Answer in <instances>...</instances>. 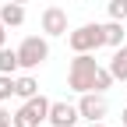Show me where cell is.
I'll use <instances>...</instances> for the list:
<instances>
[{"instance_id":"8","label":"cell","mask_w":127,"mask_h":127,"mask_svg":"<svg viewBox=\"0 0 127 127\" xmlns=\"http://www.w3.org/2000/svg\"><path fill=\"white\" fill-rule=\"evenodd\" d=\"M0 21H4L7 28H18L25 21V4H14V0H7L4 7H0Z\"/></svg>"},{"instance_id":"17","label":"cell","mask_w":127,"mask_h":127,"mask_svg":"<svg viewBox=\"0 0 127 127\" xmlns=\"http://www.w3.org/2000/svg\"><path fill=\"white\" fill-rule=\"evenodd\" d=\"M88 127H106V124L102 120H88Z\"/></svg>"},{"instance_id":"14","label":"cell","mask_w":127,"mask_h":127,"mask_svg":"<svg viewBox=\"0 0 127 127\" xmlns=\"http://www.w3.org/2000/svg\"><path fill=\"white\" fill-rule=\"evenodd\" d=\"M109 18H117V21H124L127 18V0H109Z\"/></svg>"},{"instance_id":"10","label":"cell","mask_w":127,"mask_h":127,"mask_svg":"<svg viewBox=\"0 0 127 127\" xmlns=\"http://www.w3.org/2000/svg\"><path fill=\"white\" fill-rule=\"evenodd\" d=\"M109 71H113L117 81H127V46H117L113 57H109Z\"/></svg>"},{"instance_id":"11","label":"cell","mask_w":127,"mask_h":127,"mask_svg":"<svg viewBox=\"0 0 127 127\" xmlns=\"http://www.w3.org/2000/svg\"><path fill=\"white\" fill-rule=\"evenodd\" d=\"M14 95H18V99H32V95H39V85H35V78H28V74L14 78Z\"/></svg>"},{"instance_id":"9","label":"cell","mask_w":127,"mask_h":127,"mask_svg":"<svg viewBox=\"0 0 127 127\" xmlns=\"http://www.w3.org/2000/svg\"><path fill=\"white\" fill-rule=\"evenodd\" d=\"M102 39H106V46H124V21H117V18H109L106 25H102Z\"/></svg>"},{"instance_id":"15","label":"cell","mask_w":127,"mask_h":127,"mask_svg":"<svg viewBox=\"0 0 127 127\" xmlns=\"http://www.w3.org/2000/svg\"><path fill=\"white\" fill-rule=\"evenodd\" d=\"M11 124H14V117L7 113V109H0V127H11Z\"/></svg>"},{"instance_id":"7","label":"cell","mask_w":127,"mask_h":127,"mask_svg":"<svg viewBox=\"0 0 127 127\" xmlns=\"http://www.w3.org/2000/svg\"><path fill=\"white\" fill-rule=\"evenodd\" d=\"M78 120H81V109L71 106V102H53L50 106V124L53 127H74Z\"/></svg>"},{"instance_id":"4","label":"cell","mask_w":127,"mask_h":127,"mask_svg":"<svg viewBox=\"0 0 127 127\" xmlns=\"http://www.w3.org/2000/svg\"><path fill=\"white\" fill-rule=\"evenodd\" d=\"M50 57V42H46V35H28V39H21V46H18V60H21V67H39V64Z\"/></svg>"},{"instance_id":"16","label":"cell","mask_w":127,"mask_h":127,"mask_svg":"<svg viewBox=\"0 0 127 127\" xmlns=\"http://www.w3.org/2000/svg\"><path fill=\"white\" fill-rule=\"evenodd\" d=\"M4 42H7V25L0 21V50H4Z\"/></svg>"},{"instance_id":"13","label":"cell","mask_w":127,"mask_h":127,"mask_svg":"<svg viewBox=\"0 0 127 127\" xmlns=\"http://www.w3.org/2000/svg\"><path fill=\"white\" fill-rule=\"evenodd\" d=\"M14 95V74H0V102H7Z\"/></svg>"},{"instance_id":"6","label":"cell","mask_w":127,"mask_h":127,"mask_svg":"<svg viewBox=\"0 0 127 127\" xmlns=\"http://www.w3.org/2000/svg\"><path fill=\"white\" fill-rule=\"evenodd\" d=\"M42 32L46 35H67V11L64 7H46L42 11Z\"/></svg>"},{"instance_id":"12","label":"cell","mask_w":127,"mask_h":127,"mask_svg":"<svg viewBox=\"0 0 127 127\" xmlns=\"http://www.w3.org/2000/svg\"><path fill=\"white\" fill-rule=\"evenodd\" d=\"M18 67H21L18 50H7V46H4V50H0V74H14Z\"/></svg>"},{"instance_id":"1","label":"cell","mask_w":127,"mask_h":127,"mask_svg":"<svg viewBox=\"0 0 127 127\" xmlns=\"http://www.w3.org/2000/svg\"><path fill=\"white\" fill-rule=\"evenodd\" d=\"M99 64H95L92 53H74L71 67H67V85L74 92H95V85H99Z\"/></svg>"},{"instance_id":"3","label":"cell","mask_w":127,"mask_h":127,"mask_svg":"<svg viewBox=\"0 0 127 127\" xmlns=\"http://www.w3.org/2000/svg\"><path fill=\"white\" fill-rule=\"evenodd\" d=\"M67 46H71L74 53H92V50H99V46H106V39H102V25L88 21V25H81V28H74L71 35H67Z\"/></svg>"},{"instance_id":"2","label":"cell","mask_w":127,"mask_h":127,"mask_svg":"<svg viewBox=\"0 0 127 127\" xmlns=\"http://www.w3.org/2000/svg\"><path fill=\"white\" fill-rule=\"evenodd\" d=\"M50 99L46 95H32V99H21L18 113H14V127H39L50 120Z\"/></svg>"},{"instance_id":"5","label":"cell","mask_w":127,"mask_h":127,"mask_svg":"<svg viewBox=\"0 0 127 127\" xmlns=\"http://www.w3.org/2000/svg\"><path fill=\"white\" fill-rule=\"evenodd\" d=\"M78 109H81V117H85V120H102L109 106H106V95H102V92H81Z\"/></svg>"},{"instance_id":"19","label":"cell","mask_w":127,"mask_h":127,"mask_svg":"<svg viewBox=\"0 0 127 127\" xmlns=\"http://www.w3.org/2000/svg\"><path fill=\"white\" fill-rule=\"evenodd\" d=\"M14 4H28V0H14Z\"/></svg>"},{"instance_id":"18","label":"cell","mask_w":127,"mask_h":127,"mask_svg":"<svg viewBox=\"0 0 127 127\" xmlns=\"http://www.w3.org/2000/svg\"><path fill=\"white\" fill-rule=\"evenodd\" d=\"M124 127H127V109H124Z\"/></svg>"}]
</instances>
